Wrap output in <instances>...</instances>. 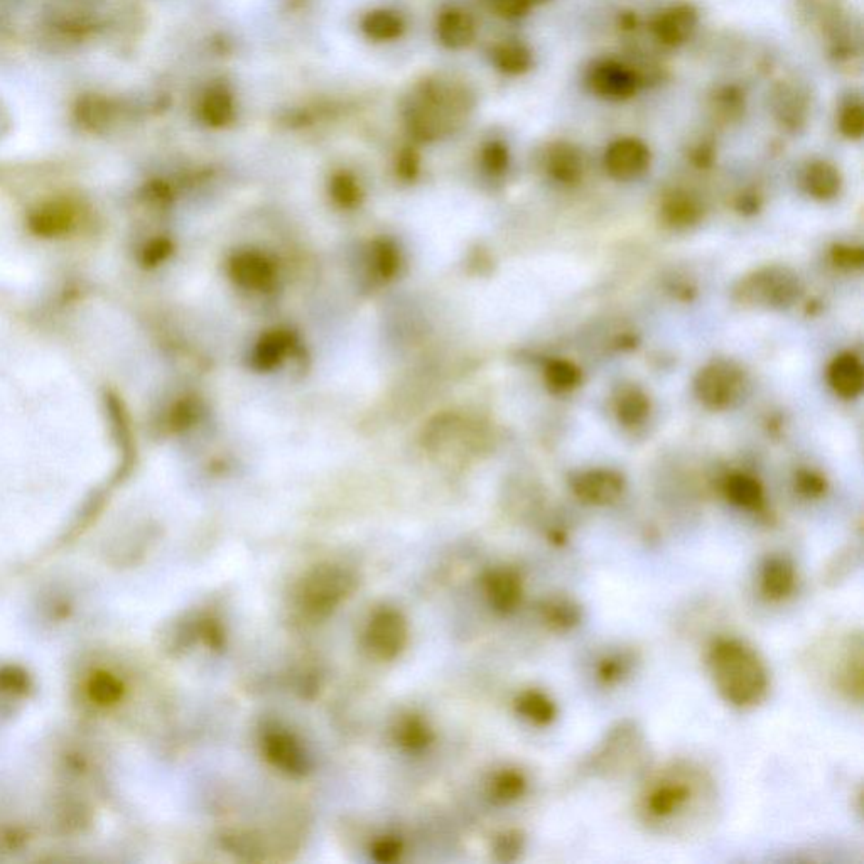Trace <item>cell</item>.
I'll return each instance as SVG.
<instances>
[{
  "label": "cell",
  "mask_w": 864,
  "mask_h": 864,
  "mask_svg": "<svg viewBox=\"0 0 864 864\" xmlns=\"http://www.w3.org/2000/svg\"><path fill=\"white\" fill-rule=\"evenodd\" d=\"M743 107V97L735 88H725L717 93V110L726 115H739Z\"/></svg>",
  "instance_id": "35"
},
{
  "label": "cell",
  "mask_w": 864,
  "mask_h": 864,
  "mask_svg": "<svg viewBox=\"0 0 864 864\" xmlns=\"http://www.w3.org/2000/svg\"><path fill=\"white\" fill-rule=\"evenodd\" d=\"M620 24L623 29H633L637 25V15L631 13H625L620 15Z\"/></svg>",
  "instance_id": "38"
},
{
  "label": "cell",
  "mask_w": 864,
  "mask_h": 864,
  "mask_svg": "<svg viewBox=\"0 0 864 864\" xmlns=\"http://www.w3.org/2000/svg\"><path fill=\"white\" fill-rule=\"evenodd\" d=\"M539 0H493V9L507 19H517L526 15L532 5Z\"/></svg>",
  "instance_id": "31"
},
{
  "label": "cell",
  "mask_w": 864,
  "mask_h": 864,
  "mask_svg": "<svg viewBox=\"0 0 864 864\" xmlns=\"http://www.w3.org/2000/svg\"><path fill=\"white\" fill-rule=\"evenodd\" d=\"M364 31L368 38L376 41H389L401 36L404 33V23L395 13L389 11H375L370 13L364 19Z\"/></svg>",
  "instance_id": "25"
},
{
  "label": "cell",
  "mask_w": 864,
  "mask_h": 864,
  "mask_svg": "<svg viewBox=\"0 0 864 864\" xmlns=\"http://www.w3.org/2000/svg\"><path fill=\"white\" fill-rule=\"evenodd\" d=\"M829 384L844 399H854L861 394L864 384L863 366L854 355H840L829 366Z\"/></svg>",
  "instance_id": "12"
},
{
  "label": "cell",
  "mask_w": 864,
  "mask_h": 864,
  "mask_svg": "<svg viewBox=\"0 0 864 864\" xmlns=\"http://www.w3.org/2000/svg\"><path fill=\"white\" fill-rule=\"evenodd\" d=\"M774 110L785 124L797 126L807 115V99L793 85H780L774 93Z\"/></svg>",
  "instance_id": "20"
},
{
  "label": "cell",
  "mask_w": 864,
  "mask_h": 864,
  "mask_svg": "<svg viewBox=\"0 0 864 864\" xmlns=\"http://www.w3.org/2000/svg\"><path fill=\"white\" fill-rule=\"evenodd\" d=\"M743 292L748 294L752 301L766 306H787L797 298L799 284L795 276L785 269H766L752 277Z\"/></svg>",
  "instance_id": "8"
},
{
  "label": "cell",
  "mask_w": 864,
  "mask_h": 864,
  "mask_svg": "<svg viewBox=\"0 0 864 864\" xmlns=\"http://www.w3.org/2000/svg\"><path fill=\"white\" fill-rule=\"evenodd\" d=\"M579 376L581 375L576 366L564 360L551 362L546 370L547 385L554 392H567V390L574 389L579 384Z\"/></svg>",
  "instance_id": "28"
},
{
  "label": "cell",
  "mask_w": 864,
  "mask_h": 864,
  "mask_svg": "<svg viewBox=\"0 0 864 864\" xmlns=\"http://www.w3.org/2000/svg\"><path fill=\"white\" fill-rule=\"evenodd\" d=\"M522 848H524V838L517 832H508V834L501 836L500 840H498L497 852H498L501 859L512 861L522 852Z\"/></svg>",
  "instance_id": "34"
},
{
  "label": "cell",
  "mask_w": 864,
  "mask_h": 864,
  "mask_svg": "<svg viewBox=\"0 0 864 864\" xmlns=\"http://www.w3.org/2000/svg\"><path fill=\"white\" fill-rule=\"evenodd\" d=\"M727 500L745 510H760L764 507V489L748 475L729 476L725 483Z\"/></svg>",
  "instance_id": "19"
},
{
  "label": "cell",
  "mask_w": 864,
  "mask_h": 864,
  "mask_svg": "<svg viewBox=\"0 0 864 864\" xmlns=\"http://www.w3.org/2000/svg\"><path fill=\"white\" fill-rule=\"evenodd\" d=\"M840 130L848 138H861L864 132V109L859 99L844 103L840 113Z\"/></svg>",
  "instance_id": "29"
},
{
  "label": "cell",
  "mask_w": 864,
  "mask_h": 864,
  "mask_svg": "<svg viewBox=\"0 0 864 864\" xmlns=\"http://www.w3.org/2000/svg\"><path fill=\"white\" fill-rule=\"evenodd\" d=\"M517 711L537 726H549L557 716V707L549 696L539 690H526L517 699Z\"/></svg>",
  "instance_id": "21"
},
{
  "label": "cell",
  "mask_w": 864,
  "mask_h": 864,
  "mask_svg": "<svg viewBox=\"0 0 864 864\" xmlns=\"http://www.w3.org/2000/svg\"><path fill=\"white\" fill-rule=\"evenodd\" d=\"M647 745L643 731L633 721H620L612 727L589 758L593 775L604 778L627 777L643 770Z\"/></svg>",
  "instance_id": "4"
},
{
  "label": "cell",
  "mask_w": 864,
  "mask_h": 864,
  "mask_svg": "<svg viewBox=\"0 0 864 864\" xmlns=\"http://www.w3.org/2000/svg\"><path fill=\"white\" fill-rule=\"evenodd\" d=\"M795 583H797L795 567L787 557L772 555L764 561L762 565V576H760V588L764 598L772 602H782L792 594V591L795 589Z\"/></svg>",
  "instance_id": "11"
},
{
  "label": "cell",
  "mask_w": 864,
  "mask_h": 864,
  "mask_svg": "<svg viewBox=\"0 0 864 864\" xmlns=\"http://www.w3.org/2000/svg\"><path fill=\"white\" fill-rule=\"evenodd\" d=\"M547 171L564 185H573L583 175V157L574 146L559 142L549 152Z\"/></svg>",
  "instance_id": "16"
},
{
  "label": "cell",
  "mask_w": 864,
  "mask_h": 864,
  "mask_svg": "<svg viewBox=\"0 0 864 864\" xmlns=\"http://www.w3.org/2000/svg\"><path fill=\"white\" fill-rule=\"evenodd\" d=\"M743 389V375L727 362L709 365L696 380V394L707 407L725 409L738 399Z\"/></svg>",
  "instance_id": "5"
},
{
  "label": "cell",
  "mask_w": 864,
  "mask_h": 864,
  "mask_svg": "<svg viewBox=\"0 0 864 864\" xmlns=\"http://www.w3.org/2000/svg\"><path fill=\"white\" fill-rule=\"evenodd\" d=\"M203 113L208 122L216 126H223L226 122H230L235 115L233 99L230 91L225 87H214L204 99Z\"/></svg>",
  "instance_id": "26"
},
{
  "label": "cell",
  "mask_w": 864,
  "mask_h": 864,
  "mask_svg": "<svg viewBox=\"0 0 864 864\" xmlns=\"http://www.w3.org/2000/svg\"><path fill=\"white\" fill-rule=\"evenodd\" d=\"M439 39L451 50H461L475 39V23L470 14L460 9H450L441 14L438 23Z\"/></svg>",
  "instance_id": "13"
},
{
  "label": "cell",
  "mask_w": 864,
  "mask_h": 864,
  "mask_svg": "<svg viewBox=\"0 0 864 864\" xmlns=\"http://www.w3.org/2000/svg\"><path fill=\"white\" fill-rule=\"evenodd\" d=\"M485 159L493 169H501L508 161V154L500 142H491L485 151Z\"/></svg>",
  "instance_id": "37"
},
{
  "label": "cell",
  "mask_w": 864,
  "mask_h": 864,
  "mask_svg": "<svg viewBox=\"0 0 864 864\" xmlns=\"http://www.w3.org/2000/svg\"><path fill=\"white\" fill-rule=\"evenodd\" d=\"M699 23V14L692 4H677L659 14L653 23V34L662 44L680 46L689 41Z\"/></svg>",
  "instance_id": "9"
},
{
  "label": "cell",
  "mask_w": 864,
  "mask_h": 864,
  "mask_svg": "<svg viewBox=\"0 0 864 864\" xmlns=\"http://www.w3.org/2000/svg\"><path fill=\"white\" fill-rule=\"evenodd\" d=\"M491 602L500 612H512L522 600V581L514 571H498L489 581Z\"/></svg>",
  "instance_id": "18"
},
{
  "label": "cell",
  "mask_w": 864,
  "mask_h": 864,
  "mask_svg": "<svg viewBox=\"0 0 864 864\" xmlns=\"http://www.w3.org/2000/svg\"><path fill=\"white\" fill-rule=\"evenodd\" d=\"M639 76L620 62L603 60L593 64L588 73V87L604 100H627L639 88Z\"/></svg>",
  "instance_id": "6"
},
{
  "label": "cell",
  "mask_w": 864,
  "mask_h": 864,
  "mask_svg": "<svg viewBox=\"0 0 864 864\" xmlns=\"http://www.w3.org/2000/svg\"><path fill=\"white\" fill-rule=\"evenodd\" d=\"M840 688L856 702L863 701V640L858 635L850 641L842 667H840Z\"/></svg>",
  "instance_id": "15"
},
{
  "label": "cell",
  "mask_w": 864,
  "mask_h": 864,
  "mask_svg": "<svg viewBox=\"0 0 864 864\" xmlns=\"http://www.w3.org/2000/svg\"><path fill=\"white\" fill-rule=\"evenodd\" d=\"M493 63L503 73L520 75L532 66V54L526 44L517 41H507L498 44L493 51Z\"/></svg>",
  "instance_id": "23"
},
{
  "label": "cell",
  "mask_w": 864,
  "mask_h": 864,
  "mask_svg": "<svg viewBox=\"0 0 864 864\" xmlns=\"http://www.w3.org/2000/svg\"><path fill=\"white\" fill-rule=\"evenodd\" d=\"M709 672L721 698L736 707H753L768 692V670L758 651L736 639L714 641L707 655Z\"/></svg>",
  "instance_id": "2"
},
{
  "label": "cell",
  "mask_w": 864,
  "mask_h": 864,
  "mask_svg": "<svg viewBox=\"0 0 864 864\" xmlns=\"http://www.w3.org/2000/svg\"><path fill=\"white\" fill-rule=\"evenodd\" d=\"M540 616L552 631H571L583 620V610L574 600L552 596L540 604Z\"/></svg>",
  "instance_id": "14"
},
{
  "label": "cell",
  "mask_w": 864,
  "mask_h": 864,
  "mask_svg": "<svg viewBox=\"0 0 864 864\" xmlns=\"http://www.w3.org/2000/svg\"><path fill=\"white\" fill-rule=\"evenodd\" d=\"M470 95L464 88L444 81H424L407 107L409 124L423 138L438 136L444 127H451L470 112Z\"/></svg>",
  "instance_id": "3"
},
{
  "label": "cell",
  "mask_w": 864,
  "mask_h": 864,
  "mask_svg": "<svg viewBox=\"0 0 864 864\" xmlns=\"http://www.w3.org/2000/svg\"><path fill=\"white\" fill-rule=\"evenodd\" d=\"M650 151L639 138L614 140L604 154V167L618 181L637 179L649 169Z\"/></svg>",
  "instance_id": "7"
},
{
  "label": "cell",
  "mask_w": 864,
  "mask_h": 864,
  "mask_svg": "<svg viewBox=\"0 0 864 864\" xmlns=\"http://www.w3.org/2000/svg\"><path fill=\"white\" fill-rule=\"evenodd\" d=\"M650 411V402L639 389H625L616 401V413L620 423L627 426H637Z\"/></svg>",
  "instance_id": "24"
},
{
  "label": "cell",
  "mask_w": 864,
  "mask_h": 864,
  "mask_svg": "<svg viewBox=\"0 0 864 864\" xmlns=\"http://www.w3.org/2000/svg\"><path fill=\"white\" fill-rule=\"evenodd\" d=\"M573 489L579 500L589 505H612L618 500L625 489L623 476L610 470H593L577 476Z\"/></svg>",
  "instance_id": "10"
},
{
  "label": "cell",
  "mask_w": 864,
  "mask_h": 864,
  "mask_svg": "<svg viewBox=\"0 0 864 864\" xmlns=\"http://www.w3.org/2000/svg\"><path fill=\"white\" fill-rule=\"evenodd\" d=\"M527 782L518 772H505L495 780L493 792L498 801L510 802L518 799L526 792Z\"/></svg>",
  "instance_id": "30"
},
{
  "label": "cell",
  "mask_w": 864,
  "mask_h": 864,
  "mask_svg": "<svg viewBox=\"0 0 864 864\" xmlns=\"http://www.w3.org/2000/svg\"><path fill=\"white\" fill-rule=\"evenodd\" d=\"M637 655L633 651H613L604 655L596 665V677L604 686H616L623 682L633 670Z\"/></svg>",
  "instance_id": "22"
},
{
  "label": "cell",
  "mask_w": 864,
  "mask_h": 864,
  "mask_svg": "<svg viewBox=\"0 0 864 864\" xmlns=\"http://www.w3.org/2000/svg\"><path fill=\"white\" fill-rule=\"evenodd\" d=\"M805 189L817 200L834 198L840 189V171L826 161L812 163L805 171Z\"/></svg>",
  "instance_id": "17"
},
{
  "label": "cell",
  "mask_w": 864,
  "mask_h": 864,
  "mask_svg": "<svg viewBox=\"0 0 864 864\" xmlns=\"http://www.w3.org/2000/svg\"><path fill=\"white\" fill-rule=\"evenodd\" d=\"M380 622H382L380 630H378L380 635L378 637L375 635V639L378 640V647L382 650L397 647L399 637H401V630H399L397 620H390L389 616H384Z\"/></svg>",
  "instance_id": "32"
},
{
  "label": "cell",
  "mask_w": 864,
  "mask_h": 864,
  "mask_svg": "<svg viewBox=\"0 0 864 864\" xmlns=\"http://www.w3.org/2000/svg\"><path fill=\"white\" fill-rule=\"evenodd\" d=\"M799 489L805 497H821L826 489V481L814 473H803L799 476Z\"/></svg>",
  "instance_id": "36"
},
{
  "label": "cell",
  "mask_w": 864,
  "mask_h": 864,
  "mask_svg": "<svg viewBox=\"0 0 864 864\" xmlns=\"http://www.w3.org/2000/svg\"><path fill=\"white\" fill-rule=\"evenodd\" d=\"M832 261L844 269H859L863 265L864 255L861 249L840 245L832 251Z\"/></svg>",
  "instance_id": "33"
},
{
  "label": "cell",
  "mask_w": 864,
  "mask_h": 864,
  "mask_svg": "<svg viewBox=\"0 0 864 864\" xmlns=\"http://www.w3.org/2000/svg\"><path fill=\"white\" fill-rule=\"evenodd\" d=\"M711 783L706 774L689 764H674L650 778L641 792L640 812L651 827L682 824L702 799H707Z\"/></svg>",
  "instance_id": "1"
},
{
  "label": "cell",
  "mask_w": 864,
  "mask_h": 864,
  "mask_svg": "<svg viewBox=\"0 0 864 864\" xmlns=\"http://www.w3.org/2000/svg\"><path fill=\"white\" fill-rule=\"evenodd\" d=\"M665 220L669 225L689 226L699 216V206L686 195H676L665 203Z\"/></svg>",
  "instance_id": "27"
}]
</instances>
